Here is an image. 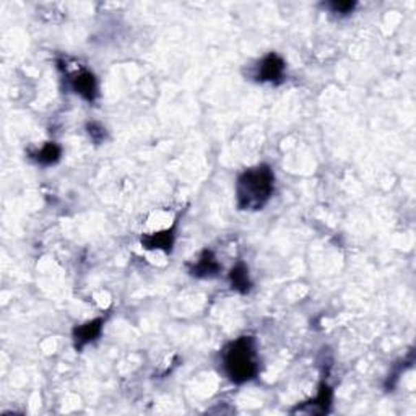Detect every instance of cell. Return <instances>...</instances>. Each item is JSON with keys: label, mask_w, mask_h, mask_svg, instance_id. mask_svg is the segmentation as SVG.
I'll use <instances>...</instances> for the list:
<instances>
[{"label": "cell", "mask_w": 416, "mask_h": 416, "mask_svg": "<svg viewBox=\"0 0 416 416\" xmlns=\"http://www.w3.org/2000/svg\"><path fill=\"white\" fill-rule=\"evenodd\" d=\"M174 244V228H165L160 231L143 234L142 236V246L147 251H156V252H171Z\"/></svg>", "instance_id": "cell-5"}, {"label": "cell", "mask_w": 416, "mask_h": 416, "mask_svg": "<svg viewBox=\"0 0 416 416\" xmlns=\"http://www.w3.org/2000/svg\"><path fill=\"white\" fill-rule=\"evenodd\" d=\"M70 88L87 101L93 103L98 96V81L92 72L80 70L70 75Z\"/></svg>", "instance_id": "cell-4"}, {"label": "cell", "mask_w": 416, "mask_h": 416, "mask_svg": "<svg viewBox=\"0 0 416 416\" xmlns=\"http://www.w3.org/2000/svg\"><path fill=\"white\" fill-rule=\"evenodd\" d=\"M221 366H223L226 376L234 384L252 381L260 369L254 338L241 337L229 343L221 351Z\"/></svg>", "instance_id": "cell-2"}, {"label": "cell", "mask_w": 416, "mask_h": 416, "mask_svg": "<svg viewBox=\"0 0 416 416\" xmlns=\"http://www.w3.org/2000/svg\"><path fill=\"white\" fill-rule=\"evenodd\" d=\"M61 156H62V148L54 142L44 143L43 147L31 153V158H33V160L41 166L56 165V163L61 160Z\"/></svg>", "instance_id": "cell-9"}, {"label": "cell", "mask_w": 416, "mask_h": 416, "mask_svg": "<svg viewBox=\"0 0 416 416\" xmlns=\"http://www.w3.org/2000/svg\"><path fill=\"white\" fill-rule=\"evenodd\" d=\"M275 191V174L270 166L259 165L249 168L238 178L236 203L239 210H262Z\"/></svg>", "instance_id": "cell-1"}, {"label": "cell", "mask_w": 416, "mask_h": 416, "mask_svg": "<svg viewBox=\"0 0 416 416\" xmlns=\"http://www.w3.org/2000/svg\"><path fill=\"white\" fill-rule=\"evenodd\" d=\"M88 134H90V137L94 140V142H101V140H104V137H106V130H104L101 125H98V124H90Z\"/></svg>", "instance_id": "cell-12"}, {"label": "cell", "mask_w": 416, "mask_h": 416, "mask_svg": "<svg viewBox=\"0 0 416 416\" xmlns=\"http://www.w3.org/2000/svg\"><path fill=\"white\" fill-rule=\"evenodd\" d=\"M332 399H333L332 388H330L327 384H322V386L319 387L318 395H315L314 399L306 402V404H302L301 406L298 405V408L293 411H306V413H327L330 405H332Z\"/></svg>", "instance_id": "cell-6"}, {"label": "cell", "mask_w": 416, "mask_h": 416, "mask_svg": "<svg viewBox=\"0 0 416 416\" xmlns=\"http://www.w3.org/2000/svg\"><path fill=\"white\" fill-rule=\"evenodd\" d=\"M284 72H287V64L283 59L278 54L270 52L257 64L254 76L262 83H280L283 80Z\"/></svg>", "instance_id": "cell-3"}, {"label": "cell", "mask_w": 416, "mask_h": 416, "mask_svg": "<svg viewBox=\"0 0 416 416\" xmlns=\"http://www.w3.org/2000/svg\"><path fill=\"white\" fill-rule=\"evenodd\" d=\"M329 7L332 8L333 13H342V15H346V13L353 12V8L356 7V3H351V2H333V3H330Z\"/></svg>", "instance_id": "cell-11"}, {"label": "cell", "mask_w": 416, "mask_h": 416, "mask_svg": "<svg viewBox=\"0 0 416 416\" xmlns=\"http://www.w3.org/2000/svg\"><path fill=\"white\" fill-rule=\"evenodd\" d=\"M229 282H231L233 289H236V291L242 293V295H246V293L252 287L251 280H249L247 267L244 264L234 265L231 269V272H229Z\"/></svg>", "instance_id": "cell-10"}, {"label": "cell", "mask_w": 416, "mask_h": 416, "mask_svg": "<svg viewBox=\"0 0 416 416\" xmlns=\"http://www.w3.org/2000/svg\"><path fill=\"white\" fill-rule=\"evenodd\" d=\"M103 324H104L103 319H94L92 322H87L80 325V327H76L74 330V340H75L76 350H81V348L87 346L88 343L96 340V338L101 335Z\"/></svg>", "instance_id": "cell-8"}, {"label": "cell", "mask_w": 416, "mask_h": 416, "mask_svg": "<svg viewBox=\"0 0 416 416\" xmlns=\"http://www.w3.org/2000/svg\"><path fill=\"white\" fill-rule=\"evenodd\" d=\"M220 264L211 251H203L198 260L191 267V275L197 278H214L220 272Z\"/></svg>", "instance_id": "cell-7"}]
</instances>
